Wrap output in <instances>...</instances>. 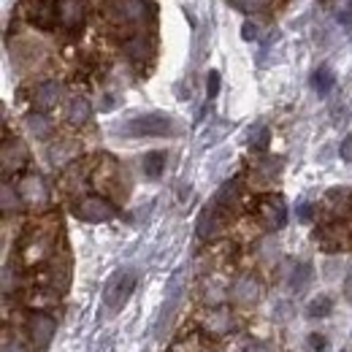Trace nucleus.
Masks as SVG:
<instances>
[{
    "instance_id": "f257e3e1",
    "label": "nucleus",
    "mask_w": 352,
    "mask_h": 352,
    "mask_svg": "<svg viewBox=\"0 0 352 352\" xmlns=\"http://www.w3.org/2000/svg\"><path fill=\"white\" fill-rule=\"evenodd\" d=\"M57 236H60V220L41 217V220L33 222L25 230L22 241H19V258H22V263L28 265V268L46 263L54 255V250H57Z\"/></svg>"
},
{
    "instance_id": "f03ea898",
    "label": "nucleus",
    "mask_w": 352,
    "mask_h": 352,
    "mask_svg": "<svg viewBox=\"0 0 352 352\" xmlns=\"http://www.w3.org/2000/svg\"><path fill=\"white\" fill-rule=\"evenodd\" d=\"M100 11H103V16H106L114 28H120V30L138 28V25H144L146 16H149L144 0H103Z\"/></svg>"
},
{
    "instance_id": "7ed1b4c3",
    "label": "nucleus",
    "mask_w": 352,
    "mask_h": 352,
    "mask_svg": "<svg viewBox=\"0 0 352 352\" xmlns=\"http://www.w3.org/2000/svg\"><path fill=\"white\" fill-rule=\"evenodd\" d=\"M60 0H22L19 11L22 16L38 28V30H52L57 22H60V8H57Z\"/></svg>"
},
{
    "instance_id": "20e7f679",
    "label": "nucleus",
    "mask_w": 352,
    "mask_h": 352,
    "mask_svg": "<svg viewBox=\"0 0 352 352\" xmlns=\"http://www.w3.org/2000/svg\"><path fill=\"white\" fill-rule=\"evenodd\" d=\"M133 290H135V274H133V271H117V274L109 279V285H106L103 301H106V307L111 309V311H117V309H122L128 304Z\"/></svg>"
},
{
    "instance_id": "39448f33",
    "label": "nucleus",
    "mask_w": 352,
    "mask_h": 352,
    "mask_svg": "<svg viewBox=\"0 0 352 352\" xmlns=\"http://www.w3.org/2000/svg\"><path fill=\"white\" fill-rule=\"evenodd\" d=\"M74 214L85 222H109L117 217V206L103 195H85L74 206Z\"/></svg>"
},
{
    "instance_id": "423d86ee",
    "label": "nucleus",
    "mask_w": 352,
    "mask_h": 352,
    "mask_svg": "<svg viewBox=\"0 0 352 352\" xmlns=\"http://www.w3.org/2000/svg\"><path fill=\"white\" fill-rule=\"evenodd\" d=\"M25 328H28V336L33 342L36 350H46L54 339V331H57V322L52 314L46 311H30L28 320H25Z\"/></svg>"
},
{
    "instance_id": "0eeeda50",
    "label": "nucleus",
    "mask_w": 352,
    "mask_h": 352,
    "mask_svg": "<svg viewBox=\"0 0 352 352\" xmlns=\"http://www.w3.org/2000/svg\"><path fill=\"white\" fill-rule=\"evenodd\" d=\"M128 135H171L174 120L168 114H141L125 125Z\"/></svg>"
},
{
    "instance_id": "6e6552de",
    "label": "nucleus",
    "mask_w": 352,
    "mask_h": 352,
    "mask_svg": "<svg viewBox=\"0 0 352 352\" xmlns=\"http://www.w3.org/2000/svg\"><path fill=\"white\" fill-rule=\"evenodd\" d=\"M320 247L325 252H339V250H352V225L347 222H331L314 233Z\"/></svg>"
},
{
    "instance_id": "1a4fd4ad",
    "label": "nucleus",
    "mask_w": 352,
    "mask_h": 352,
    "mask_svg": "<svg viewBox=\"0 0 352 352\" xmlns=\"http://www.w3.org/2000/svg\"><path fill=\"white\" fill-rule=\"evenodd\" d=\"M258 217L263 222V228L268 230H279L287 222V206L282 195H263L258 201Z\"/></svg>"
},
{
    "instance_id": "9d476101",
    "label": "nucleus",
    "mask_w": 352,
    "mask_h": 352,
    "mask_svg": "<svg viewBox=\"0 0 352 352\" xmlns=\"http://www.w3.org/2000/svg\"><path fill=\"white\" fill-rule=\"evenodd\" d=\"M0 157H3V179H8L11 174H16L28 166V146L19 138H6Z\"/></svg>"
},
{
    "instance_id": "9b49d317",
    "label": "nucleus",
    "mask_w": 352,
    "mask_h": 352,
    "mask_svg": "<svg viewBox=\"0 0 352 352\" xmlns=\"http://www.w3.org/2000/svg\"><path fill=\"white\" fill-rule=\"evenodd\" d=\"M16 190H19L22 204H25L28 209H38V206H44L46 201H49V190H46L44 179L38 174L22 176L19 184H16Z\"/></svg>"
},
{
    "instance_id": "f8f14e48",
    "label": "nucleus",
    "mask_w": 352,
    "mask_h": 352,
    "mask_svg": "<svg viewBox=\"0 0 352 352\" xmlns=\"http://www.w3.org/2000/svg\"><path fill=\"white\" fill-rule=\"evenodd\" d=\"M60 8V28L65 33H79L87 22V8L82 0H60L57 3Z\"/></svg>"
},
{
    "instance_id": "ddd939ff",
    "label": "nucleus",
    "mask_w": 352,
    "mask_h": 352,
    "mask_svg": "<svg viewBox=\"0 0 352 352\" xmlns=\"http://www.w3.org/2000/svg\"><path fill=\"white\" fill-rule=\"evenodd\" d=\"M222 212L225 209H220V206H212V209L201 212V217H198V239L212 241V239L220 236L222 228H225V214Z\"/></svg>"
},
{
    "instance_id": "4468645a",
    "label": "nucleus",
    "mask_w": 352,
    "mask_h": 352,
    "mask_svg": "<svg viewBox=\"0 0 352 352\" xmlns=\"http://www.w3.org/2000/svg\"><path fill=\"white\" fill-rule=\"evenodd\" d=\"M230 296H233V301H239V304H244V307L255 304V301L261 298V282H258V276H252V274L239 276V279L233 282Z\"/></svg>"
},
{
    "instance_id": "2eb2a0df",
    "label": "nucleus",
    "mask_w": 352,
    "mask_h": 352,
    "mask_svg": "<svg viewBox=\"0 0 352 352\" xmlns=\"http://www.w3.org/2000/svg\"><path fill=\"white\" fill-rule=\"evenodd\" d=\"M204 331L209 333V336H228L230 331H233V314L228 311L225 307H214L209 314H206V320H204Z\"/></svg>"
},
{
    "instance_id": "dca6fc26",
    "label": "nucleus",
    "mask_w": 352,
    "mask_h": 352,
    "mask_svg": "<svg viewBox=\"0 0 352 352\" xmlns=\"http://www.w3.org/2000/svg\"><path fill=\"white\" fill-rule=\"evenodd\" d=\"M122 52L131 57L133 63H144L155 52V46H152V38L146 33H128V38L122 41Z\"/></svg>"
},
{
    "instance_id": "f3484780",
    "label": "nucleus",
    "mask_w": 352,
    "mask_h": 352,
    "mask_svg": "<svg viewBox=\"0 0 352 352\" xmlns=\"http://www.w3.org/2000/svg\"><path fill=\"white\" fill-rule=\"evenodd\" d=\"M60 85L57 82H41V85H36L33 89V106L38 109V111H52L57 103H60Z\"/></svg>"
},
{
    "instance_id": "a211bd4d",
    "label": "nucleus",
    "mask_w": 352,
    "mask_h": 352,
    "mask_svg": "<svg viewBox=\"0 0 352 352\" xmlns=\"http://www.w3.org/2000/svg\"><path fill=\"white\" fill-rule=\"evenodd\" d=\"M76 155H79V144L71 141V138H63V141H57V144L49 149V160H52L54 166H68V163L76 160Z\"/></svg>"
},
{
    "instance_id": "6ab92c4d",
    "label": "nucleus",
    "mask_w": 352,
    "mask_h": 352,
    "mask_svg": "<svg viewBox=\"0 0 352 352\" xmlns=\"http://www.w3.org/2000/svg\"><path fill=\"white\" fill-rule=\"evenodd\" d=\"M89 117H92V109H89L87 98H82V95L71 98V103H68V109H65V120H68L71 125L82 128V125L89 122Z\"/></svg>"
},
{
    "instance_id": "aec40b11",
    "label": "nucleus",
    "mask_w": 352,
    "mask_h": 352,
    "mask_svg": "<svg viewBox=\"0 0 352 352\" xmlns=\"http://www.w3.org/2000/svg\"><path fill=\"white\" fill-rule=\"evenodd\" d=\"M44 279L49 282V287L54 290V293H63L65 287H68V279H71V265L68 261H54V263L49 265V271L44 274Z\"/></svg>"
},
{
    "instance_id": "412c9836",
    "label": "nucleus",
    "mask_w": 352,
    "mask_h": 352,
    "mask_svg": "<svg viewBox=\"0 0 352 352\" xmlns=\"http://www.w3.org/2000/svg\"><path fill=\"white\" fill-rule=\"evenodd\" d=\"M25 128H28L30 135H36V138H49V135H52V122L44 117V111L28 114V117H25Z\"/></svg>"
},
{
    "instance_id": "4be33fe9",
    "label": "nucleus",
    "mask_w": 352,
    "mask_h": 352,
    "mask_svg": "<svg viewBox=\"0 0 352 352\" xmlns=\"http://www.w3.org/2000/svg\"><path fill=\"white\" fill-rule=\"evenodd\" d=\"M141 168H144V174L149 176V179H157V176L166 171V152H149V155H144Z\"/></svg>"
},
{
    "instance_id": "5701e85b",
    "label": "nucleus",
    "mask_w": 352,
    "mask_h": 352,
    "mask_svg": "<svg viewBox=\"0 0 352 352\" xmlns=\"http://www.w3.org/2000/svg\"><path fill=\"white\" fill-rule=\"evenodd\" d=\"M333 82H336V79H333L331 68H325V65L311 74V89H314L317 95H328V92L333 89Z\"/></svg>"
},
{
    "instance_id": "b1692460",
    "label": "nucleus",
    "mask_w": 352,
    "mask_h": 352,
    "mask_svg": "<svg viewBox=\"0 0 352 352\" xmlns=\"http://www.w3.org/2000/svg\"><path fill=\"white\" fill-rule=\"evenodd\" d=\"M25 204H22V195H19V190L16 187H11L8 184V179L3 182V212L6 214H11V209L16 212V209H22Z\"/></svg>"
},
{
    "instance_id": "393cba45",
    "label": "nucleus",
    "mask_w": 352,
    "mask_h": 352,
    "mask_svg": "<svg viewBox=\"0 0 352 352\" xmlns=\"http://www.w3.org/2000/svg\"><path fill=\"white\" fill-rule=\"evenodd\" d=\"M236 198H239V182H228V184L220 187V192H217V198H214V206L230 209V206L236 204Z\"/></svg>"
},
{
    "instance_id": "a878e982",
    "label": "nucleus",
    "mask_w": 352,
    "mask_h": 352,
    "mask_svg": "<svg viewBox=\"0 0 352 352\" xmlns=\"http://www.w3.org/2000/svg\"><path fill=\"white\" fill-rule=\"evenodd\" d=\"M230 6L241 14H258V11H265L274 6V0H230Z\"/></svg>"
},
{
    "instance_id": "bb28decb",
    "label": "nucleus",
    "mask_w": 352,
    "mask_h": 352,
    "mask_svg": "<svg viewBox=\"0 0 352 352\" xmlns=\"http://www.w3.org/2000/svg\"><path fill=\"white\" fill-rule=\"evenodd\" d=\"M331 311H333V301H331L328 296H317V298H311L307 307L309 317H328Z\"/></svg>"
},
{
    "instance_id": "cd10ccee",
    "label": "nucleus",
    "mask_w": 352,
    "mask_h": 352,
    "mask_svg": "<svg viewBox=\"0 0 352 352\" xmlns=\"http://www.w3.org/2000/svg\"><path fill=\"white\" fill-rule=\"evenodd\" d=\"M309 276H311V265H309V263H301L298 268H296V271H293V282H290V285H293L296 290H301V287L307 285Z\"/></svg>"
},
{
    "instance_id": "c85d7f7f",
    "label": "nucleus",
    "mask_w": 352,
    "mask_h": 352,
    "mask_svg": "<svg viewBox=\"0 0 352 352\" xmlns=\"http://www.w3.org/2000/svg\"><path fill=\"white\" fill-rule=\"evenodd\" d=\"M268 141H271V131L268 128H258V133L252 135V149H258V152H263V149H268Z\"/></svg>"
},
{
    "instance_id": "c756f323",
    "label": "nucleus",
    "mask_w": 352,
    "mask_h": 352,
    "mask_svg": "<svg viewBox=\"0 0 352 352\" xmlns=\"http://www.w3.org/2000/svg\"><path fill=\"white\" fill-rule=\"evenodd\" d=\"M217 92H220V74L209 71V76H206V98L212 100V98H217Z\"/></svg>"
},
{
    "instance_id": "7c9ffc66",
    "label": "nucleus",
    "mask_w": 352,
    "mask_h": 352,
    "mask_svg": "<svg viewBox=\"0 0 352 352\" xmlns=\"http://www.w3.org/2000/svg\"><path fill=\"white\" fill-rule=\"evenodd\" d=\"M241 38H244V41H258V38H261V28H258L255 22H244Z\"/></svg>"
},
{
    "instance_id": "2f4dec72",
    "label": "nucleus",
    "mask_w": 352,
    "mask_h": 352,
    "mask_svg": "<svg viewBox=\"0 0 352 352\" xmlns=\"http://www.w3.org/2000/svg\"><path fill=\"white\" fill-rule=\"evenodd\" d=\"M309 347L314 352H325L328 350V339H325L322 333H311V336H309Z\"/></svg>"
},
{
    "instance_id": "473e14b6",
    "label": "nucleus",
    "mask_w": 352,
    "mask_h": 352,
    "mask_svg": "<svg viewBox=\"0 0 352 352\" xmlns=\"http://www.w3.org/2000/svg\"><path fill=\"white\" fill-rule=\"evenodd\" d=\"M339 155H342V160H344V163H352V135H347V138L342 141Z\"/></svg>"
},
{
    "instance_id": "72a5a7b5",
    "label": "nucleus",
    "mask_w": 352,
    "mask_h": 352,
    "mask_svg": "<svg viewBox=\"0 0 352 352\" xmlns=\"http://www.w3.org/2000/svg\"><path fill=\"white\" fill-rule=\"evenodd\" d=\"M296 214H298V220H301V222H309V220H311V214H314V209H311V204H301Z\"/></svg>"
},
{
    "instance_id": "f704fd0d",
    "label": "nucleus",
    "mask_w": 352,
    "mask_h": 352,
    "mask_svg": "<svg viewBox=\"0 0 352 352\" xmlns=\"http://www.w3.org/2000/svg\"><path fill=\"white\" fill-rule=\"evenodd\" d=\"M244 352H271L265 344H261V342H250L247 347H244Z\"/></svg>"
},
{
    "instance_id": "c9c22d12",
    "label": "nucleus",
    "mask_w": 352,
    "mask_h": 352,
    "mask_svg": "<svg viewBox=\"0 0 352 352\" xmlns=\"http://www.w3.org/2000/svg\"><path fill=\"white\" fill-rule=\"evenodd\" d=\"M339 22H344V25H350V22H352V16H350V14H347V11H342V14H339Z\"/></svg>"
},
{
    "instance_id": "e433bc0d",
    "label": "nucleus",
    "mask_w": 352,
    "mask_h": 352,
    "mask_svg": "<svg viewBox=\"0 0 352 352\" xmlns=\"http://www.w3.org/2000/svg\"><path fill=\"white\" fill-rule=\"evenodd\" d=\"M342 352H347V350H342Z\"/></svg>"
}]
</instances>
